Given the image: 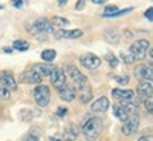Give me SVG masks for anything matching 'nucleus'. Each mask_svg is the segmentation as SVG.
I'll return each instance as SVG.
<instances>
[{
	"label": "nucleus",
	"instance_id": "nucleus-1",
	"mask_svg": "<svg viewBox=\"0 0 153 141\" xmlns=\"http://www.w3.org/2000/svg\"><path fill=\"white\" fill-rule=\"evenodd\" d=\"M102 131V123L98 117H89L82 124V134L87 141H97Z\"/></svg>",
	"mask_w": 153,
	"mask_h": 141
},
{
	"label": "nucleus",
	"instance_id": "nucleus-2",
	"mask_svg": "<svg viewBox=\"0 0 153 141\" xmlns=\"http://www.w3.org/2000/svg\"><path fill=\"white\" fill-rule=\"evenodd\" d=\"M149 47H150V43L148 40H137L129 47V54L133 57L135 61H142L146 58Z\"/></svg>",
	"mask_w": 153,
	"mask_h": 141
},
{
	"label": "nucleus",
	"instance_id": "nucleus-3",
	"mask_svg": "<svg viewBox=\"0 0 153 141\" xmlns=\"http://www.w3.org/2000/svg\"><path fill=\"white\" fill-rule=\"evenodd\" d=\"M34 100L40 107H47L50 103V99H51V92H50V87L47 85H40L34 87Z\"/></svg>",
	"mask_w": 153,
	"mask_h": 141
},
{
	"label": "nucleus",
	"instance_id": "nucleus-4",
	"mask_svg": "<svg viewBox=\"0 0 153 141\" xmlns=\"http://www.w3.org/2000/svg\"><path fill=\"white\" fill-rule=\"evenodd\" d=\"M27 30L28 33L34 34V35H37V34H53V26H51V23L48 20H45V18H38L36 20L34 23H30L27 24Z\"/></svg>",
	"mask_w": 153,
	"mask_h": 141
},
{
	"label": "nucleus",
	"instance_id": "nucleus-5",
	"mask_svg": "<svg viewBox=\"0 0 153 141\" xmlns=\"http://www.w3.org/2000/svg\"><path fill=\"white\" fill-rule=\"evenodd\" d=\"M139 129V114L131 113L128 114V117L123 120V126H122V133L125 136H131Z\"/></svg>",
	"mask_w": 153,
	"mask_h": 141
},
{
	"label": "nucleus",
	"instance_id": "nucleus-6",
	"mask_svg": "<svg viewBox=\"0 0 153 141\" xmlns=\"http://www.w3.org/2000/svg\"><path fill=\"white\" fill-rule=\"evenodd\" d=\"M50 81H51V85L57 89V90H61L62 87L67 85V76L64 69L61 68H54L50 73Z\"/></svg>",
	"mask_w": 153,
	"mask_h": 141
},
{
	"label": "nucleus",
	"instance_id": "nucleus-7",
	"mask_svg": "<svg viewBox=\"0 0 153 141\" xmlns=\"http://www.w3.org/2000/svg\"><path fill=\"white\" fill-rule=\"evenodd\" d=\"M64 72H65L67 75L70 76V79L72 81V83L74 85H81V83H85V82H88L87 79V76L82 73L81 70L78 69L76 66L74 65H67L65 66V69H64Z\"/></svg>",
	"mask_w": 153,
	"mask_h": 141
},
{
	"label": "nucleus",
	"instance_id": "nucleus-8",
	"mask_svg": "<svg viewBox=\"0 0 153 141\" xmlns=\"http://www.w3.org/2000/svg\"><path fill=\"white\" fill-rule=\"evenodd\" d=\"M75 87V92L78 93V99L82 104H87L89 103V100L92 99V89L89 86V83L85 82V83H81V85H76Z\"/></svg>",
	"mask_w": 153,
	"mask_h": 141
},
{
	"label": "nucleus",
	"instance_id": "nucleus-9",
	"mask_svg": "<svg viewBox=\"0 0 153 141\" xmlns=\"http://www.w3.org/2000/svg\"><path fill=\"white\" fill-rule=\"evenodd\" d=\"M79 64L88 69H97L101 66V58L94 54H82L79 57Z\"/></svg>",
	"mask_w": 153,
	"mask_h": 141
},
{
	"label": "nucleus",
	"instance_id": "nucleus-10",
	"mask_svg": "<svg viewBox=\"0 0 153 141\" xmlns=\"http://www.w3.org/2000/svg\"><path fill=\"white\" fill-rule=\"evenodd\" d=\"M109 107H111L109 99L102 96V98L97 99V100L91 104V112H92V113H105V112L109 110Z\"/></svg>",
	"mask_w": 153,
	"mask_h": 141
},
{
	"label": "nucleus",
	"instance_id": "nucleus-11",
	"mask_svg": "<svg viewBox=\"0 0 153 141\" xmlns=\"http://www.w3.org/2000/svg\"><path fill=\"white\" fill-rule=\"evenodd\" d=\"M136 78H139L140 81H150L153 79V68L152 64H148V65H139L136 68Z\"/></svg>",
	"mask_w": 153,
	"mask_h": 141
},
{
	"label": "nucleus",
	"instance_id": "nucleus-12",
	"mask_svg": "<svg viewBox=\"0 0 153 141\" xmlns=\"http://www.w3.org/2000/svg\"><path fill=\"white\" fill-rule=\"evenodd\" d=\"M152 92H153V85L150 81H142L139 85H137V96L140 99H145L148 98V96H152Z\"/></svg>",
	"mask_w": 153,
	"mask_h": 141
},
{
	"label": "nucleus",
	"instance_id": "nucleus-13",
	"mask_svg": "<svg viewBox=\"0 0 153 141\" xmlns=\"http://www.w3.org/2000/svg\"><path fill=\"white\" fill-rule=\"evenodd\" d=\"M132 96H135V92L132 89H114L112 90V98L118 102H126L132 99Z\"/></svg>",
	"mask_w": 153,
	"mask_h": 141
},
{
	"label": "nucleus",
	"instance_id": "nucleus-14",
	"mask_svg": "<svg viewBox=\"0 0 153 141\" xmlns=\"http://www.w3.org/2000/svg\"><path fill=\"white\" fill-rule=\"evenodd\" d=\"M55 38H70V40H75V38L82 37L84 31L82 30H57L53 31Z\"/></svg>",
	"mask_w": 153,
	"mask_h": 141
},
{
	"label": "nucleus",
	"instance_id": "nucleus-15",
	"mask_svg": "<svg viewBox=\"0 0 153 141\" xmlns=\"http://www.w3.org/2000/svg\"><path fill=\"white\" fill-rule=\"evenodd\" d=\"M41 79H43V78L38 75V73H36L33 69L24 72V73L20 76V82H23V83H28V85H38V83L41 82Z\"/></svg>",
	"mask_w": 153,
	"mask_h": 141
},
{
	"label": "nucleus",
	"instance_id": "nucleus-16",
	"mask_svg": "<svg viewBox=\"0 0 153 141\" xmlns=\"http://www.w3.org/2000/svg\"><path fill=\"white\" fill-rule=\"evenodd\" d=\"M58 93H60L61 100H64V102H72V100L75 99V96H76L75 87L68 86V85H65L61 90H58Z\"/></svg>",
	"mask_w": 153,
	"mask_h": 141
},
{
	"label": "nucleus",
	"instance_id": "nucleus-17",
	"mask_svg": "<svg viewBox=\"0 0 153 141\" xmlns=\"http://www.w3.org/2000/svg\"><path fill=\"white\" fill-rule=\"evenodd\" d=\"M0 82H1V85H3L6 89H9V90H14L17 87V82L14 81V78H13L11 73H9V72H3V73L0 75Z\"/></svg>",
	"mask_w": 153,
	"mask_h": 141
},
{
	"label": "nucleus",
	"instance_id": "nucleus-18",
	"mask_svg": "<svg viewBox=\"0 0 153 141\" xmlns=\"http://www.w3.org/2000/svg\"><path fill=\"white\" fill-rule=\"evenodd\" d=\"M54 68H55L54 65H50V64H34L31 69L43 78V76H50L51 70L54 69Z\"/></svg>",
	"mask_w": 153,
	"mask_h": 141
},
{
	"label": "nucleus",
	"instance_id": "nucleus-19",
	"mask_svg": "<svg viewBox=\"0 0 153 141\" xmlns=\"http://www.w3.org/2000/svg\"><path fill=\"white\" fill-rule=\"evenodd\" d=\"M105 40L108 41V43L111 44H118L119 43V40H120V35L119 33L115 30V28H108L106 31H105Z\"/></svg>",
	"mask_w": 153,
	"mask_h": 141
},
{
	"label": "nucleus",
	"instance_id": "nucleus-20",
	"mask_svg": "<svg viewBox=\"0 0 153 141\" xmlns=\"http://www.w3.org/2000/svg\"><path fill=\"white\" fill-rule=\"evenodd\" d=\"M78 134H79V133H78V129L75 127V124H71V127L67 129L65 133H64V138H62V141H75Z\"/></svg>",
	"mask_w": 153,
	"mask_h": 141
},
{
	"label": "nucleus",
	"instance_id": "nucleus-21",
	"mask_svg": "<svg viewBox=\"0 0 153 141\" xmlns=\"http://www.w3.org/2000/svg\"><path fill=\"white\" fill-rule=\"evenodd\" d=\"M112 112H114V114H115V117L116 119H119L120 121H123V120L128 117V113H126V110L120 104H114L112 106Z\"/></svg>",
	"mask_w": 153,
	"mask_h": 141
},
{
	"label": "nucleus",
	"instance_id": "nucleus-22",
	"mask_svg": "<svg viewBox=\"0 0 153 141\" xmlns=\"http://www.w3.org/2000/svg\"><path fill=\"white\" fill-rule=\"evenodd\" d=\"M55 57H57V52L54 49H44L41 52V59L44 62H51V61L55 59Z\"/></svg>",
	"mask_w": 153,
	"mask_h": 141
},
{
	"label": "nucleus",
	"instance_id": "nucleus-23",
	"mask_svg": "<svg viewBox=\"0 0 153 141\" xmlns=\"http://www.w3.org/2000/svg\"><path fill=\"white\" fill-rule=\"evenodd\" d=\"M28 43L27 41H24V40H16L14 43H13V48L17 49V51H20V52H23V51H27L28 49Z\"/></svg>",
	"mask_w": 153,
	"mask_h": 141
},
{
	"label": "nucleus",
	"instance_id": "nucleus-24",
	"mask_svg": "<svg viewBox=\"0 0 153 141\" xmlns=\"http://www.w3.org/2000/svg\"><path fill=\"white\" fill-rule=\"evenodd\" d=\"M53 23H54L55 26H60V27H67V26L70 24V21H68L67 18H64V17H60V16L53 17Z\"/></svg>",
	"mask_w": 153,
	"mask_h": 141
},
{
	"label": "nucleus",
	"instance_id": "nucleus-25",
	"mask_svg": "<svg viewBox=\"0 0 153 141\" xmlns=\"http://www.w3.org/2000/svg\"><path fill=\"white\" fill-rule=\"evenodd\" d=\"M118 10H119V9H118V6H106V7L104 9L102 17H111L112 14H115Z\"/></svg>",
	"mask_w": 153,
	"mask_h": 141
},
{
	"label": "nucleus",
	"instance_id": "nucleus-26",
	"mask_svg": "<svg viewBox=\"0 0 153 141\" xmlns=\"http://www.w3.org/2000/svg\"><path fill=\"white\" fill-rule=\"evenodd\" d=\"M105 59L108 61V64H109L111 68H116V66H118V64H119L118 58H116L114 54H106V55H105Z\"/></svg>",
	"mask_w": 153,
	"mask_h": 141
},
{
	"label": "nucleus",
	"instance_id": "nucleus-27",
	"mask_svg": "<svg viewBox=\"0 0 153 141\" xmlns=\"http://www.w3.org/2000/svg\"><path fill=\"white\" fill-rule=\"evenodd\" d=\"M114 79L118 82L119 85H122V86H123V85H128V82H129V76H128V75H115Z\"/></svg>",
	"mask_w": 153,
	"mask_h": 141
},
{
	"label": "nucleus",
	"instance_id": "nucleus-28",
	"mask_svg": "<svg viewBox=\"0 0 153 141\" xmlns=\"http://www.w3.org/2000/svg\"><path fill=\"white\" fill-rule=\"evenodd\" d=\"M120 59L123 61L125 64H133V62H135L133 57H132L129 52H120Z\"/></svg>",
	"mask_w": 153,
	"mask_h": 141
},
{
	"label": "nucleus",
	"instance_id": "nucleus-29",
	"mask_svg": "<svg viewBox=\"0 0 153 141\" xmlns=\"http://www.w3.org/2000/svg\"><path fill=\"white\" fill-rule=\"evenodd\" d=\"M145 107L148 110V113H152L153 112V98L152 96H148L145 99Z\"/></svg>",
	"mask_w": 153,
	"mask_h": 141
},
{
	"label": "nucleus",
	"instance_id": "nucleus-30",
	"mask_svg": "<svg viewBox=\"0 0 153 141\" xmlns=\"http://www.w3.org/2000/svg\"><path fill=\"white\" fill-rule=\"evenodd\" d=\"M10 99V90L6 87H0V100H7Z\"/></svg>",
	"mask_w": 153,
	"mask_h": 141
},
{
	"label": "nucleus",
	"instance_id": "nucleus-31",
	"mask_svg": "<svg viewBox=\"0 0 153 141\" xmlns=\"http://www.w3.org/2000/svg\"><path fill=\"white\" fill-rule=\"evenodd\" d=\"M133 10V7H128V9H125V10H118L115 14H112L111 17H119V16H123V14H126V13H131V11Z\"/></svg>",
	"mask_w": 153,
	"mask_h": 141
},
{
	"label": "nucleus",
	"instance_id": "nucleus-32",
	"mask_svg": "<svg viewBox=\"0 0 153 141\" xmlns=\"http://www.w3.org/2000/svg\"><path fill=\"white\" fill-rule=\"evenodd\" d=\"M145 17L148 18V21H153V9L149 7L148 10L145 11Z\"/></svg>",
	"mask_w": 153,
	"mask_h": 141
},
{
	"label": "nucleus",
	"instance_id": "nucleus-33",
	"mask_svg": "<svg viewBox=\"0 0 153 141\" xmlns=\"http://www.w3.org/2000/svg\"><path fill=\"white\" fill-rule=\"evenodd\" d=\"M67 113H68V109L67 107H58V110H57V114H58L60 117H64Z\"/></svg>",
	"mask_w": 153,
	"mask_h": 141
},
{
	"label": "nucleus",
	"instance_id": "nucleus-34",
	"mask_svg": "<svg viewBox=\"0 0 153 141\" xmlns=\"http://www.w3.org/2000/svg\"><path fill=\"white\" fill-rule=\"evenodd\" d=\"M22 141H38V138L36 136H33V134H27Z\"/></svg>",
	"mask_w": 153,
	"mask_h": 141
},
{
	"label": "nucleus",
	"instance_id": "nucleus-35",
	"mask_svg": "<svg viewBox=\"0 0 153 141\" xmlns=\"http://www.w3.org/2000/svg\"><path fill=\"white\" fill-rule=\"evenodd\" d=\"M13 6L16 7V9H22L24 3H23V0H13Z\"/></svg>",
	"mask_w": 153,
	"mask_h": 141
},
{
	"label": "nucleus",
	"instance_id": "nucleus-36",
	"mask_svg": "<svg viewBox=\"0 0 153 141\" xmlns=\"http://www.w3.org/2000/svg\"><path fill=\"white\" fill-rule=\"evenodd\" d=\"M84 0H79V1H76V4H75V9L76 10H82V7H84Z\"/></svg>",
	"mask_w": 153,
	"mask_h": 141
},
{
	"label": "nucleus",
	"instance_id": "nucleus-37",
	"mask_svg": "<svg viewBox=\"0 0 153 141\" xmlns=\"http://www.w3.org/2000/svg\"><path fill=\"white\" fill-rule=\"evenodd\" d=\"M137 141H153V140H152V136H143V137H140Z\"/></svg>",
	"mask_w": 153,
	"mask_h": 141
},
{
	"label": "nucleus",
	"instance_id": "nucleus-38",
	"mask_svg": "<svg viewBox=\"0 0 153 141\" xmlns=\"http://www.w3.org/2000/svg\"><path fill=\"white\" fill-rule=\"evenodd\" d=\"M3 51H4V52H7V54H11V52H13V48H10V47H4V48H3Z\"/></svg>",
	"mask_w": 153,
	"mask_h": 141
},
{
	"label": "nucleus",
	"instance_id": "nucleus-39",
	"mask_svg": "<svg viewBox=\"0 0 153 141\" xmlns=\"http://www.w3.org/2000/svg\"><path fill=\"white\" fill-rule=\"evenodd\" d=\"M92 1L95 3V4H104L106 0H92Z\"/></svg>",
	"mask_w": 153,
	"mask_h": 141
},
{
	"label": "nucleus",
	"instance_id": "nucleus-40",
	"mask_svg": "<svg viewBox=\"0 0 153 141\" xmlns=\"http://www.w3.org/2000/svg\"><path fill=\"white\" fill-rule=\"evenodd\" d=\"M68 3V0H58V6H65Z\"/></svg>",
	"mask_w": 153,
	"mask_h": 141
},
{
	"label": "nucleus",
	"instance_id": "nucleus-41",
	"mask_svg": "<svg viewBox=\"0 0 153 141\" xmlns=\"http://www.w3.org/2000/svg\"><path fill=\"white\" fill-rule=\"evenodd\" d=\"M50 141H61L58 137H50Z\"/></svg>",
	"mask_w": 153,
	"mask_h": 141
},
{
	"label": "nucleus",
	"instance_id": "nucleus-42",
	"mask_svg": "<svg viewBox=\"0 0 153 141\" xmlns=\"http://www.w3.org/2000/svg\"><path fill=\"white\" fill-rule=\"evenodd\" d=\"M3 9H4V6H3V4H0V10H3Z\"/></svg>",
	"mask_w": 153,
	"mask_h": 141
}]
</instances>
